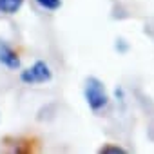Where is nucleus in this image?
<instances>
[{"label": "nucleus", "mask_w": 154, "mask_h": 154, "mask_svg": "<svg viewBox=\"0 0 154 154\" xmlns=\"http://www.w3.org/2000/svg\"><path fill=\"white\" fill-rule=\"evenodd\" d=\"M84 96H85V102H87L89 109L94 111V112L102 111L109 103V96L105 93V85H103V82L100 78H96V76H89V78L85 80Z\"/></svg>", "instance_id": "obj_1"}, {"label": "nucleus", "mask_w": 154, "mask_h": 154, "mask_svg": "<svg viewBox=\"0 0 154 154\" xmlns=\"http://www.w3.org/2000/svg\"><path fill=\"white\" fill-rule=\"evenodd\" d=\"M51 78H53V71L44 60H36L29 69H24L20 72V80L27 85L45 84V82H51Z\"/></svg>", "instance_id": "obj_2"}, {"label": "nucleus", "mask_w": 154, "mask_h": 154, "mask_svg": "<svg viewBox=\"0 0 154 154\" xmlns=\"http://www.w3.org/2000/svg\"><path fill=\"white\" fill-rule=\"evenodd\" d=\"M0 63L8 69H13V71L20 69V65H22V62L18 58V53L4 40H0Z\"/></svg>", "instance_id": "obj_3"}, {"label": "nucleus", "mask_w": 154, "mask_h": 154, "mask_svg": "<svg viewBox=\"0 0 154 154\" xmlns=\"http://www.w3.org/2000/svg\"><path fill=\"white\" fill-rule=\"evenodd\" d=\"M24 6V0H0V15H17Z\"/></svg>", "instance_id": "obj_4"}, {"label": "nucleus", "mask_w": 154, "mask_h": 154, "mask_svg": "<svg viewBox=\"0 0 154 154\" xmlns=\"http://www.w3.org/2000/svg\"><path fill=\"white\" fill-rule=\"evenodd\" d=\"M35 2L45 11H56L62 8V0H35Z\"/></svg>", "instance_id": "obj_5"}, {"label": "nucleus", "mask_w": 154, "mask_h": 154, "mask_svg": "<svg viewBox=\"0 0 154 154\" xmlns=\"http://www.w3.org/2000/svg\"><path fill=\"white\" fill-rule=\"evenodd\" d=\"M100 152H114V154H123V152H125V149L116 147V145H103V147L100 149Z\"/></svg>", "instance_id": "obj_6"}, {"label": "nucleus", "mask_w": 154, "mask_h": 154, "mask_svg": "<svg viewBox=\"0 0 154 154\" xmlns=\"http://www.w3.org/2000/svg\"><path fill=\"white\" fill-rule=\"evenodd\" d=\"M114 49H116L118 53H125V51L129 49V44H127L123 38H118V40H116V45H114Z\"/></svg>", "instance_id": "obj_7"}, {"label": "nucleus", "mask_w": 154, "mask_h": 154, "mask_svg": "<svg viewBox=\"0 0 154 154\" xmlns=\"http://www.w3.org/2000/svg\"><path fill=\"white\" fill-rule=\"evenodd\" d=\"M114 96H116L120 102H123V89H122V87H116V91H114Z\"/></svg>", "instance_id": "obj_8"}]
</instances>
